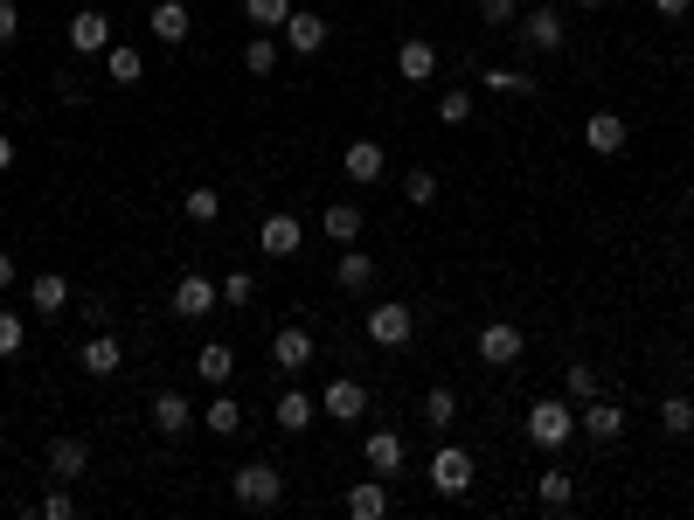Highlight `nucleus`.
<instances>
[{"instance_id": "f257e3e1", "label": "nucleus", "mask_w": 694, "mask_h": 520, "mask_svg": "<svg viewBox=\"0 0 694 520\" xmlns=\"http://www.w3.org/2000/svg\"><path fill=\"white\" fill-rule=\"evenodd\" d=\"M229 492H237V507H250V513H265V507H278L286 500V472H278V465H237V472H229Z\"/></svg>"}, {"instance_id": "f03ea898", "label": "nucleus", "mask_w": 694, "mask_h": 520, "mask_svg": "<svg viewBox=\"0 0 694 520\" xmlns=\"http://www.w3.org/2000/svg\"><path fill=\"white\" fill-rule=\"evenodd\" d=\"M570 430H577V409H570V396H549V403H535V409H528V437H535L542 451L570 445Z\"/></svg>"}, {"instance_id": "7ed1b4c3", "label": "nucleus", "mask_w": 694, "mask_h": 520, "mask_svg": "<svg viewBox=\"0 0 694 520\" xmlns=\"http://www.w3.org/2000/svg\"><path fill=\"white\" fill-rule=\"evenodd\" d=\"M473 451L466 445H438V458H431V492H445V500H458V492H473Z\"/></svg>"}, {"instance_id": "20e7f679", "label": "nucleus", "mask_w": 694, "mask_h": 520, "mask_svg": "<svg viewBox=\"0 0 694 520\" xmlns=\"http://www.w3.org/2000/svg\"><path fill=\"white\" fill-rule=\"evenodd\" d=\"M216 305H222V284H209L201 271H182V284H174V320H209Z\"/></svg>"}, {"instance_id": "39448f33", "label": "nucleus", "mask_w": 694, "mask_h": 520, "mask_svg": "<svg viewBox=\"0 0 694 520\" xmlns=\"http://www.w3.org/2000/svg\"><path fill=\"white\" fill-rule=\"evenodd\" d=\"M410 333H417V312H410L403 299H382V305L369 312V341H375V347H403Z\"/></svg>"}, {"instance_id": "423d86ee", "label": "nucleus", "mask_w": 694, "mask_h": 520, "mask_svg": "<svg viewBox=\"0 0 694 520\" xmlns=\"http://www.w3.org/2000/svg\"><path fill=\"white\" fill-rule=\"evenodd\" d=\"M514 29H521L528 49H542V56H556V49L570 42V29H562V14H556V8H528L521 21H514Z\"/></svg>"}, {"instance_id": "0eeeda50", "label": "nucleus", "mask_w": 694, "mask_h": 520, "mask_svg": "<svg viewBox=\"0 0 694 520\" xmlns=\"http://www.w3.org/2000/svg\"><path fill=\"white\" fill-rule=\"evenodd\" d=\"M320 416H333V424H362V416H369V388L354 382V375H341V382L320 396Z\"/></svg>"}, {"instance_id": "6e6552de", "label": "nucleus", "mask_w": 694, "mask_h": 520, "mask_svg": "<svg viewBox=\"0 0 694 520\" xmlns=\"http://www.w3.org/2000/svg\"><path fill=\"white\" fill-rule=\"evenodd\" d=\"M479 361H486V368H514V361H521V326H514V320L479 326Z\"/></svg>"}, {"instance_id": "1a4fd4ad", "label": "nucleus", "mask_w": 694, "mask_h": 520, "mask_svg": "<svg viewBox=\"0 0 694 520\" xmlns=\"http://www.w3.org/2000/svg\"><path fill=\"white\" fill-rule=\"evenodd\" d=\"M313 333H305V326H278L271 333V361H278V368H286V375H299V368H313Z\"/></svg>"}, {"instance_id": "9d476101", "label": "nucleus", "mask_w": 694, "mask_h": 520, "mask_svg": "<svg viewBox=\"0 0 694 520\" xmlns=\"http://www.w3.org/2000/svg\"><path fill=\"white\" fill-rule=\"evenodd\" d=\"M286 42H292V56H320V49H327V14L292 8L286 14Z\"/></svg>"}, {"instance_id": "9b49d317", "label": "nucleus", "mask_w": 694, "mask_h": 520, "mask_svg": "<svg viewBox=\"0 0 694 520\" xmlns=\"http://www.w3.org/2000/svg\"><path fill=\"white\" fill-rule=\"evenodd\" d=\"M257 250H265V257H299V250H305L299 216H265V229H257Z\"/></svg>"}, {"instance_id": "f8f14e48", "label": "nucleus", "mask_w": 694, "mask_h": 520, "mask_svg": "<svg viewBox=\"0 0 694 520\" xmlns=\"http://www.w3.org/2000/svg\"><path fill=\"white\" fill-rule=\"evenodd\" d=\"M396 76H403V84H431V76H438V49H431L424 35H403V49H396Z\"/></svg>"}, {"instance_id": "ddd939ff", "label": "nucleus", "mask_w": 694, "mask_h": 520, "mask_svg": "<svg viewBox=\"0 0 694 520\" xmlns=\"http://www.w3.org/2000/svg\"><path fill=\"white\" fill-rule=\"evenodd\" d=\"M76 361H84V375L105 382V375H118V368H125V347L112 341V326H105V333H91V341L76 347Z\"/></svg>"}, {"instance_id": "4468645a", "label": "nucleus", "mask_w": 694, "mask_h": 520, "mask_svg": "<svg viewBox=\"0 0 694 520\" xmlns=\"http://www.w3.org/2000/svg\"><path fill=\"white\" fill-rule=\"evenodd\" d=\"M70 49H76V56H105V49H112V21L97 14V8H84V14L70 21Z\"/></svg>"}, {"instance_id": "2eb2a0df", "label": "nucleus", "mask_w": 694, "mask_h": 520, "mask_svg": "<svg viewBox=\"0 0 694 520\" xmlns=\"http://www.w3.org/2000/svg\"><path fill=\"white\" fill-rule=\"evenodd\" d=\"M583 146L604 153V160H611V153H625V118L619 112H590L583 118Z\"/></svg>"}, {"instance_id": "dca6fc26", "label": "nucleus", "mask_w": 694, "mask_h": 520, "mask_svg": "<svg viewBox=\"0 0 694 520\" xmlns=\"http://www.w3.org/2000/svg\"><path fill=\"white\" fill-rule=\"evenodd\" d=\"M362 458H369V472H375V479H396V472H403V437H396V430H369Z\"/></svg>"}, {"instance_id": "f3484780", "label": "nucleus", "mask_w": 694, "mask_h": 520, "mask_svg": "<svg viewBox=\"0 0 694 520\" xmlns=\"http://www.w3.org/2000/svg\"><path fill=\"white\" fill-rule=\"evenodd\" d=\"M577 424H583L590 437H598V445H619V437H625V409H611V403L590 396V403L577 409Z\"/></svg>"}, {"instance_id": "a211bd4d", "label": "nucleus", "mask_w": 694, "mask_h": 520, "mask_svg": "<svg viewBox=\"0 0 694 520\" xmlns=\"http://www.w3.org/2000/svg\"><path fill=\"white\" fill-rule=\"evenodd\" d=\"M348 180H362V188H369V180H382V167H390V153H382V139H348Z\"/></svg>"}, {"instance_id": "6ab92c4d", "label": "nucleus", "mask_w": 694, "mask_h": 520, "mask_svg": "<svg viewBox=\"0 0 694 520\" xmlns=\"http://www.w3.org/2000/svg\"><path fill=\"white\" fill-rule=\"evenodd\" d=\"M49 472H56L63 486L84 479L91 472V445H84V437H56V445H49Z\"/></svg>"}, {"instance_id": "aec40b11", "label": "nucleus", "mask_w": 694, "mask_h": 520, "mask_svg": "<svg viewBox=\"0 0 694 520\" xmlns=\"http://www.w3.org/2000/svg\"><path fill=\"white\" fill-rule=\"evenodd\" d=\"M333 284H341V292H369V284H375V257H369V250H354V243H341Z\"/></svg>"}, {"instance_id": "412c9836", "label": "nucleus", "mask_w": 694, "mask_h": 520, "mask_svg": "<svg viewBox=\"0 0 694 520\" xmlns=\"http://www.w3.org/2000/svg\"><path fill=\"white\" fill-rule=\"evenodd\" d=\"M146 29H153V35H160L167 49H182V42H188V8H182V0H153V14H146Z\"/></svg>"}, {"instance_id": "4be33fe9", "label": "nucleus", "mask_w": 694, "mask_h": 520, "mask_svg": "<svg viewBox=\"0 0 694 520\" xmlns=\"http://www.w3.org/2000/svg\"><path fill=\"white\" fill-rule=\"evenodd\" d=\"M70 305V278H56V271H42L35 284H29V312H42V320H56V312Z\"/></svg>"}, {"instance_id": "5701e85b", "label": "nucleus", "mask_w": 694, "mask_h": 520, "mask_svg": "<svg viewBox=\"0 0 694 520\" xmlns=\"http://www.w3.org/2000/svg\"><path fill=\"white\" fill-rule=\"evenodd\" d=\"M146 416H153V430H160V437H182V430L195 424V409H188L182 396H174V388H167V396H153V409H146Z\"/></svg>"}, {"instance_id": "b1692460", "label": "nucleus", "mask_w": 694, "mask_h": 520, "mask_svg": "<svg viewBox=\"0 0 694 520\" xmlns=\"http://www.w3.org/2000/svg\"><path fill=\"white\" fill-rule=\"evenodd\" d=\"M271 416H278V430H292V437H299V430H305V424H313V416H320V403L305 396V388H286V396H278V409H271Z\"/></svg>"}, {"instance_id": "393cba45", "label": "nucleus", "mask_w": 694, "mask_h": 520, "mask_svg": "<svg viewBox=\"0 0 694 520\" xmlns=\"http://www.w3.org/2000/svg\"><path fill=\"white\" fill-rule=\"evenodd\" d=\"M105 76H112V84H125V91H133L139 76H146V56H139L133 42H112V49H105Z\"/></svg>"}, {"instance_id": "a878e982", "label": "nucleus", "mask_w": 694, "mask_h": 520, "mask_svg": "<svg viewBox=\"0 0 694 520\" xmlns=\"http://www.w3.org/2000/svg\"><path fill=\"white\" fill-rule=\"evenodd\" d=\"M348 513H354V520H382V513H390V486H382V479L348 486Z\"/></svg>"}, {"instance_id": "bb28decb", "label": "nucleus", "mask_w": 694, "mask_h": 520, "mask_svg": "<svg viewBox=\"0 0 694 520\" xmlns=\"http://www.w3.org/2000/svg\"><path fill=\"white\" fill-rule=\"evenodd\" d=\"M535 500H542L549 513H562V507H570V500H577V479H570V472H562V465H549V472H542V479H535Z\"/></svg>"}, {"instance_id": "cd10ccee", "label": "nucleus", "mask_w": 694, "mask_h": 520, "mask_svg": "<svg viewBox=\"0 0 694 520\" xmlns=\"http://www.w3.org/2000/svg\"><path fill=\"white\" fill-rule=\"evenodd\" d=\"M195 375H201V382H216V388H222L229 375H237V354H229L222 341H209V347H201V354H195Z\"/></svg>"}, {"instance_id": "c85d7f7f", "label": "nucleus", "mask_w": 694, "mask_h": 520, "mask_svg": "<svg viewBox=\"0 0 694 520\" xmlns=\"http://www.w3.org/2000/svg\"><path fill=\"white\" fill-rule=\"evenodd\" d=\"M320 222H327V237H333V243H354V237H362V208H354V201H333Z\"/></svg>"}, {"instance_id": "c756f323", "label": "nucleus", "mask_w": 694, "mask_h": 520, "mask_svg": "<svg viewBox=\"0 0 694 520\" xmlns=\"http://www.w3.org/2000/svg\"><path fill=\"white\" fill-rule=\"evenodd\" d=\"M479 84L500 91V97H535V76L528 70H479Z\"/></svg>"}, {"instance_id": "7c9ffc66", "label": "nucleus", "mask_w": 694, "mask_h": 520, "mask_svg": "<svg viewBox=\"0 0 694 520\" xmlns=\"http://www.w3.org/2000/svg\"><path fill=\"white\" fill-rule=\"evenodd\" d=\"M424 424L431 430H452L458 424V396H452V388H424Z\"/></svg>"}, {"instance_id": "2f4dec72", "label": "nucleus", "mask_w": 694, "mask_h": 520, "mask_svg": "<svg viewBox=\"0 0 694 520\" xmlns=\"http://www.w3.org/2000/svg\"><path fill=\"white\" fill-rule=\"evenodd\" d=\"M201 424H209L216 437H237V430H244V409H237V396H216L209 409H201Z\"/></svg>"}, {"instance_id": "473e14b6", "label": "nucleus", "mask_w": 694, "mask_h": 520, "mask_svg": "<svg viewBox=\"0 0 694 520\" xmlns=\"http://www.w3.org/2000/svg\"><path fill=\"white\" fill-rule=\"evenodd\" d=\"M403 201H410V208H431V201H438V174H431V167H410V174H403Z\"/></svg>"}, {"instance_id": "72a5a7b5", "label": "nucleus", "mask_w": 694, "mask_h": 520, "mask_svg": "<svg viewBox=\"0 0 694 520\" xmlns=\"http://www.w3.org/2000/svg\"><path fill=\"white\" fill-rule=\"evenodd\" d=\"M21 347H29V320H21V312H8V305H0V361H14Z\"/></svg>"}, {"instance_id": "f704fd0d", "label": "nucleus", "mask_w": 694, "mask_h": 520, "mask_svg": "<svg viewBox=\"0 0 694 520\" xmlns=\"http://www.w3.org/2000/svg\"><path fill=\"white\" fill-rule=\"evenodd\" d=\"M182 216H188V222H216V216H222V195H216V188H188V195H182Z\"/></svg>"}, {"instance_id": "c9c22d12", "label": "nucleus", "mask_w": 694, "mask_h": 520, "mask_svg": "<svg viewBox=\"0 0 694 520\" xmlns=\"http://www.w3.org/2000/svg\"><path fill=\"white\" fill-rule=\"evenodd\" d=\"M660 430H666V437H687V430H694V403H687V396H666V403H660Z\"/></svg>"}, {"instance_id": "e433bc0d", "label": "nucleus", "mask_w": 694, "mask_h": 520, "mask_svg": "<svg viewBox=\"0 0 694 520\" xmlns=\"http://www.w3.org/2000/svg\"><path fill=\"white\" fill-rule=\"evenodd\" d=\"M244 14L257 21V29H286V14H292V0H244Z\"/></svg>"}, {"instance_id": "4c0bfd02", "label": "nucleus", "mask_w": 694, "mask_h": 520, "mask_svg": "<svg viewBox=\"0 0 694 520\" xmlns=\"http://www.w3.org/2000/svg\"><path fill=\"white\" fill-rule=\"evenodd\" d=\"M244 70H250V76H271V70H278V42H271V35H257V42L244 49Z\"/></svg>"}, {"instance_id": "58836bf2", "label": "nucleus", "mask_w": 694, "mask_h": 520, "mask_svg": "<svg viewBox=\"0 0 694 520\" xmlns=\"http://www.w3.org/2000/svg\"><path fill=\"white\" fill-rule=\"evenodd\" d=\"M598 396V368L590 361H570V403H590Z\"/></svg>"}, {"instance_id": "ea45409f", "label": "nucleus", "mask_w": 694, "mask_h": 520, "mask_svg": "<svg viewBox=\"0 0 694 520\" xmlns=\"http://www.w3.org/2000/svg\"><path fill=\"white\" fill-rule=\"evenodd\" d=\"M438 118H445V125H466V118H473V91H445V97H438Z\"/></svg>"}, {"instance_id": "a19ab883", "label": "nucleus", "mask_w": 694, "mask_h": 520, "mask_svg": "<svg viewBox=\"0 0 694 520\" xmlns=\"http://www.w3.org/2000/svg\"><path fill=\"white\" fill-rule=\"evenodd\" d=\"M250 299H257V278L250 271H229L222 278V305H250Z\"/></svg>"}, {"instance_id": "79ce46f5", "label": "nucleus", "mask_w": 694, "mask_h": 520, "mask_svg": "<svg viewBox=\"0 0 694 520\" xmlns=\"http://www.w3.org/2000/svg\"><path fill=\"white\" fill-rule=\"evenodd\" d=\"M479 21H486V29H514L521 14H514V0H479Z\"/></svg>"}, {"instance_id": "37998d69", "label": "nucleus", "mask_w": 694, "mask_h": 520, "mask_svg": "<svg viewBox=\"0 0 694 520\" xmlns=\"http://www.w3.org/2000/svg\"><path fill=\"white\" fill-rule=\"evenodd\" d=\"M84 326L105 333V326H112V299H84Z\"/></svg>"}, {"instance_id": "c03bdc74", "label": "nucleus", "mask_w": 694, "mask_h": 520, "mask_svg": "<svg viewBox=\"0 0 694 520\" xmlns=\"http://www.w3.org/2000/svg\"><path fill=\"white\" fill-rule=\"evenodd\" d=\"M42 520H76V500H70V492H49V500H42Z\"/></svg>"}, {"instance_id": "a18cd8bd", "label": "nucleus", "mask_w": 694, "mask_h": 520, "mask_svg": "<svg viewBox=\"0 0 694 520\" xmlns=\"http://www.w3.org/2000/svg\"><path fill=\"white\" fill-rule=\"evenodd\" d=\"M21 35V14H14V0H0V49H8Z\"/></svg>"}, {"instance_id": "49530a36", "label": "nucleus", "mask_w": 694, "mask_h": 520, "mask_svg": "<svg viewBox=\"0 0 694 520\" xmlns=\"http://www.w3.org/2000/svg\"><path fill=\"white\" fill-rule=\"evenodd\" d=\"M56 97H63V104H84V84H76V76L63 70V76H56Z\"/></svg>"}, {"instance_id": "de8ad7c7", "label": "nucleus", "mask_w": 694, "mask_h": 520, "mask_svg": "<svg viewBox=\"0 0 694 520\" xmlns=\"http://www.w3.org/2000/svg\"><path fill=\"white\" fill-rule=\"evenodd\" d=\"M653 8H660V14H666V21H681V14H687V8H694V0H653Z\"/></svg>"}, {"instance_id": "09e8293b", "label": "nucleus", "mask_w": 694, "mask_h": 520, "mask_svg": "<svg viewBox=\"0 0 694 520\" xmlns=\"http://www.w3.org/2000/svg\"><path fill=\"white\" fill-rule=\"evenodd\" d=\"M14 167V133H0V174Z\"/></svg>"}, {"instance_id": "8fccbe9b", "label": "nucleus", "mask_w": 694, "mask_h": 520, "mask_svg": "<svg viewBox=\"0 0 694 520\" xmlns=\"http://www.w3.org/2000/svg\"><path fill=\"white\" fill-rule=\"evenodd\" d=\"M8 284H14V257L0 250V292H8Z\"/></svg>"}, {"instance_id": "3c124183", "label": "nucleus", "mask_w": 694, "mask_h": 520, "mask_svg": "<svg viewBox=\"0 0 694 520\" xmlns=\"http://www.w3.org/2000/svg\"><path fill=\"white\" fill-rule=\"evenodd\" d=\"M577 8H604V0H577Z\"/></svg>"}, {"instance_id": "603ef678", "label": "nucleus", "mask_w": 694, "mask_h": 520, "mask_svg": "<svg viewBox=\"0 0 694 520\" xmlns=\"http://www.w3.org/2000/svg\"><path fill=\"white\" fill-rule=\"evenodd\" d=\"M687 208H694V180H687Z\"/></svg>"}, {"instance_id": "864d4df0", "label": "nucleus", "mask_w": 694, "mask_h": 520, "mask_svg": "<svg viewBox=\"0 0 694 520\" xmlns=\"http://www.w3.org/2000/svg\"><path fill=\"white\" fill-rule=\"evenodd\" d=\"M687 403H694V382H687Z\"/></svg>"}]
</instances>
